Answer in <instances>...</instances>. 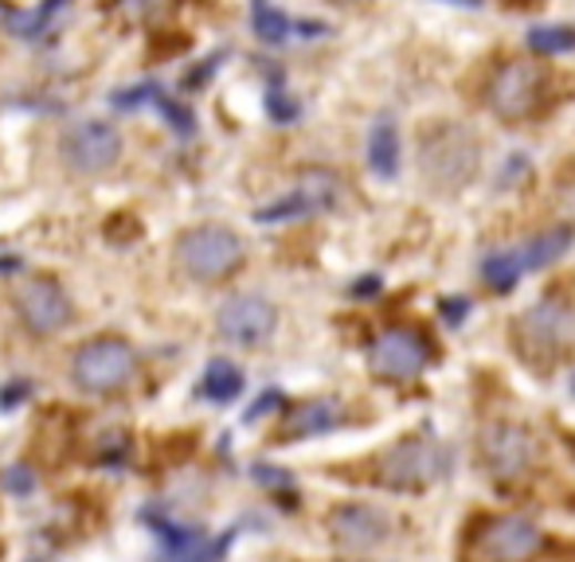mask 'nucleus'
<instances>
[{
    "label": "nucleus",
    "instance_id": "26",
    "mask_svg": "<svg viewBox=\"0 0 575 562\" xmlns=\"http://www.w3.org/2000/svg\"><path fill=\"white\" fill-rule=\"evenodd\" d=\"M459 4H478V0H459Z\"/></svg>",
    "mask_w": 575,
    "mask_h": 562
},
{
    "label": "nucleus",
    "instance_id": "16",
    "mask_svg": "<svg viewBox=\"0 0 575 562\" xmlns=\"http://www.w3.org/2000/svg\"><path fill=\"white\" fill-rule=\"evenodd\" d=\"M341 422H345V414H341V406L337 403H301V406H294V410L286 414L278 438L283 441L314 438V434L333 430V426H341Z\"/></svg>",
    "mask_w": 575,
    "mask_h": 562
},
{
    "label": "nucleus",
    "instance_id": "17",
    "mask_svg": "<svg viewBox=\"0 0 575 562\" xmlns=\"http://www.w3.org/2000/svg\"><path fill=\"white\" fill-rule=\"evenodd\" d=\"M368 165L383 180L396 176V168H400V137H396V125L388 117H380L368 133Z\"/></svg>",
    "mask_w": 575,
    "mask_h": 562
},
{
    "label": "nucleus",
    "instance_id": "22",
    "mask_svg": "<svg viewBox=\"0 0 575 562\" xmlns=\"http://www.w3.org/2000/svg\"><path fill=\"white\" fill-rule=\"evenodd\" d=\"M250 17H255V32L267 43H283L286 35H290V20L278 9H270L267 0H255V12H250Z\"/></svg>",
    "mask_w": 575,
    "mask_h": 562
},
{
    "label": "nucleus",
    "instance_id": "18",
    "mask_svg": "<svg viewBox=\"0 0 575 562\" xmlns=\"http://www.w3.org/2000/svg\"><path fill=\"white\" fill-rule=\"evenodd\" d=\"M572 247V227H552V231H544L541 239H533L525 250H517V262L521 270H541V266H548L552 258H559L564 250Z\"/></svg>",
    "mask_w": 575,
    "mask_h": 562
},
{
    "label": "nucleus",
    "instance_id": "5",
    "mask_svg": "<svg viewBox=\"0 0 575 562\" xmlns=\"http://www.w3.org/2000/svg\"><path fill=\"white\" fill-rule=\"evenodd\" d=\"M442 465H446V457H442V449L434 446V441L408 438L376 461V480H380L383 488H403V492H411V488H427L431 480H439Z\"/></svg>",
    "mask_w": 575,
    "mask_h": 562
},
{
    "label": "nucleus",
    "instance_id": "11",
    "mask_svg": "<svg viewBox=\"0 0 575 562\" xmlns=\"http://www.w3.org/2000/svg\"><path fill=\"white\" fill-rule=\"evenodd\" d=\"M541 102V71L533 63H505L490 83V106L505 122L528 117Z\"/></svg>",
    "mask_w": 575,
    "mask_h": 562
},
{
    "label": "nucleus",
    "instance_id": "24",
    "mask_svg": "<svg viewBox=\"0 0 575 562\" xmlns=\"http://www.w3.org/2000/svg\"><path fill=\"white\" fill-rule=\"evenodd\" d=\"M32 488H35V472L28 465H17V469L4 472V492H12V497H28Z\"/></svg>",
    "mask_w": 575,
    "mask_h": 562
},
{
    "label": "nucleus",
    "instance_id": "14",
    "mask_svg": "<svg viewBox=\"0 0 575 562\" xmlns=\"http://www.w3.org/2000/svg\"><path fill=\"white\" fill-rule=\"evenodd\" d=\"M329 531L349 551H372V547H380L388 539V520L376 508L352 504V508H337L333 520H329Z\"/></svg>",
    "mask_w": 575,
    "mask_h": 562
},
{
    "label": "nucleus",
    "instance_id": "20",
    "mask_svg": "<svg viewBox=\"0 0 575 562\" xmlns=\"http://www.w3.org/2000/svg\"><path fill=\"white\" fill-rule=\"evenodd\" d=\"M521 262H517V250H501V254H493V258H485V266H482V278L490 281L493 290L497 293H509L513 285L521 281Z\"/></svg>",
    "mask_w": 575,
    "mask_h": 562
},
{
    "label": "nucleus",
    "instance_id": "25",
    "mask_svg": "<svg viewBox=\"0 0 575 562\" xmlns=\"http://www.w3.org/2000/svg\"><path fill=\"white\" fill-rule=\"evenodd\" d=\"M442 309H446V321H462L466 316V301H442Z\"/></svg>",
    "mask_w": 575,
    "mask_h": 562
},
{
    "label": "nucleus",
    "instance_id": "23",
    "mask_svg": "<svg viewBox=\"0 0 575 562\" xmlns=\"http://www.w3.org/2000/svg\"><path fill=\"white\" fill-rule=\"evenodd\" d=\"M168 4H173V0H122L117 9H122L125 20H137V24H142V20H157Z\"/></svg>",
    "mask_w": 575,
    "mask_h": 562
},
{
    "label": "nucleus",
    "instance_id": "3",
    "mask_svg": "<svg viewBox=\"0 0 575 562\" xmlns=\"http://www.w3.org/2000/svg\"><path fill=\"white\" fill-rule=\"evenodd\" d=\"M541 543V531L521 516H490L470 531L466 562H533Z\"/></svg>",
    "mask_w": 575,
    "mask_h": 562
},
{
    "label": "nucleus",
    "instance_id": "7",
    "mask_svg": "<svg viewBox=\"0 0 575 562\" xmlns=\"http://www.w3.org/2000/svg\"><path fill=\"white\" fill-rule=\"evenodd\" d=\"M337 199H341V180H337L333 173H326V168H306V173L298 176V188L286 199H278V204L255 211V219H259V223H290V219L329 211Z\"/></svg>",
    "mask_w": 575,
    "mask_h": 562
},
{
    "label": "nucleus",
    "instance_id": "13",
    "mask_svg": "<svg viewBox=\"0 0 575 562\" xmlns=\"http://www.w3.org/2000/svg\"><path fill=\"white\" fill-rule=\"evenodd\" d=\"M567 332H572V316L556 301H544L517 324V352H525L528 360H548L564 347Z\"/></svg>",
    "mask_w": 575,
    "mask_h": 562
},
{
    "label": "nucleus",
    "instance_id": "12",
    "mask_svg": "<svg viewBox=\"0 0 575 562\" xmlns=\"http://www.w3.org/2000/svg\"><path fill=\"white\" fill-rule=\"evenodd\" d=\"M482 457L497 480H513L533 465V438L513 422H497L482 438Z\"/></svg>",
    "mask_w": 575,
    "mask_h": 562
},
{
    "label": "nucleus",
    "instance_id": "10",
    "mask_svg": "<svg viewBox=\"0 0 575 562\" xmlns=\"http://www.w3.org/2000/svg\"><path fill=\"white\" fill-rule=\"evenodd\" d=\"M278 324V313L270 301L255 298V293H243V298H232L219 305V316H216V329L224 340L239 347H259L263 340H270Z\"/></svg>",
    "mask_w": 575,
    "mask_h": 562
},
{
    "label": "nucleus",
    "instance_id": "1",
    "mask_svg": "<svg viewBox=\"0 0 575 562\" xmlns=\"http://www.w3.org/2000/svg\"><path fill=\"white\" fill-rule=\"evenodd\" d=\"M137 356L122 336H94L71 360V379L83 395H117L125 383H134Z\"/></svg>",
    "mask_w": 575,
    "mask_h": 562
},
{
    "label": "nucleus",
    "instance_id": "2",
    "mask_svg": "<svg viewBox=\"0 0 575 562\" xmlns=\"http://www.w3.org/2000/svg\"><path fill=\"white\" fill-rule=\"evenodd\" d=\"M176 262L188 278L196 281H219L232 278L243 266V239L232 231V227H192L176 239Z\"/></svg>",
    "mask_w": 575,
    "mask_h": 562
},
{
    "label": "nucleus",
    "instance_id": "15",
    "mask_svg": "<svg viewBox=\"0 0 575 562\" xmlns=\"http://www.w3.org/2000/svg\"><path fill=\"white\" fill-rule=\"evenodd\" d=\"M157 535L165 539V562H219L232 543V535L224 539H208L196 528H173L168 520L157 523Z\"/></svg>",
    "mask_w": 575,
    "mask_h": 562
},
{
    "label": "nucleus",
    "instance_id": "9",
    "mask_svg": "<svg viewBox=\"0 0 575 562\" xmlns=\"http://www.w3.org/2000/svg\"><path fill=\"white\" fill-rule=\"evenodd\" d=\"M431 360V347H427L423 332L415 329H388L376 336L372 352H368V364L380 379H415L423 372V364Z\"/></svg>",
    "mask_w": 575,
    "mask_h": 562
},
{
    "label": "nucleus",
    "instance_id": "4",
    "mask_svg": "<svg viewBox=\"0 0 575 562\" xmlns=\"http://www.w3.org/2000/svg\"><path fill=\"white\" fill-rule=\"evenodd\" d=\"M478 145L462 125H439L423 137V173L439 188H462L474 176Z\"/></svg>",
    "mask_w": 575,
    "mask_h": 562
},
{
    "label": "nucleus",
    "instance_id": "8",
    "mask_svg": "<svg viewBox=\"0 0 575 562\" xmlns=\"http://www.w3.org/2000/svg\"><path fill=\"white\" fill-rule=\"evenodd\" d=\"M12 305H17L20 321L32 336H51L71 321V301L59 290V281L51 278H28L12 290Z\"/></svg>",
    "mask_w": 575,
    "mask_h": 562
},
{
    "label": "nucleus",
    "instance_id": "19",
    "mask_svg": "<svg viewBox=\"0 0 575 562\" xmlns=\"http://www.w3.org/2000/svg\"><path fill=\"white\" fill-rule=\"evenodd\" d=\"M201 391H204V398H212V403H232V398H239V391H243V372L235 364H227V360H212L208 372H204Z\"/></svg>",
    "mask_w": 575,
    "mask_h": 562
},
{
    "label": "nucleus",
    "instance_id": "21",
    "mask_svg": "<svg viewBox=\"0 0 575 562\" xmlns=\"http://www.w3.org/2000/svg\"><path fill=\"white\" fill-rule=\"evenodd\" d=\"M528 48L541 51V55H564V51H575V28L572 24L533 28V32H528Z\"/></svg>",
    "mask_w": 575,
    "mask_h": 562
},
{
    "label": "nucleus",
    "instance_id": "6",
    "mask_svg": "<svg viewBox=\"0 0 575 562\" xmlns=\"http://www.w3.org/2000/svg\"><path fill=\"white\" fill-rule=\"evenodd\" d=\"M122 157V137L110 122H75L68 133H63V160H68L75 173L83 176H99L110 173Z\"/></svg>",
    "mask_w": 575,
    "mask_h": 562
}]
</instances>
